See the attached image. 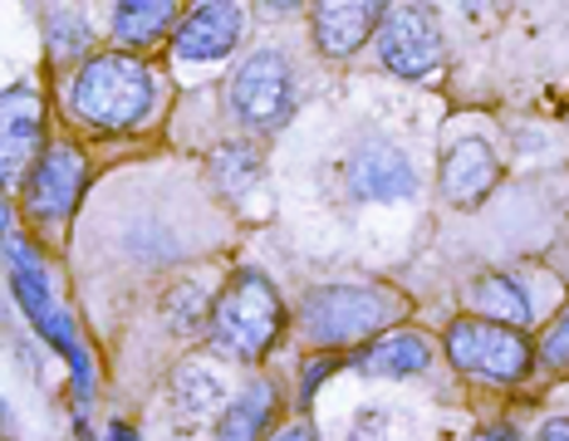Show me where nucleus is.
<instances>
[{
    "instance_id": "6",
    "label": "nucleus",
    "mask_w": 569,
    "mask_h": 441,
    "mask_svg": "<svg viewBox=\"0 0 569 441\" xmlns=\"http://www.w3.org/2000/svg\"><path fill=\"white\" fill-rule=\"evenodd\" d=\"M10 265H16V300L26 304V314L34 319V329L44 333V339L54 343L59 353L69 359V368H74V392H79V408L93 398V373H89V359H84V349H79V339H74V329H69V319L59 314V304H54V294H50V284H44L40 275V260L30 255L20 241H10Z\"/></svg>"
},
{
    "instance_id": "15",
    "label": "nucleus",
    "mask_w": 569,
    "mask_h": 441,
    "mask_svg": "<svg viewBox=\"0 0 569 441\" xmlns=\"http://www.w3.org/2000/svg\"><path fill=\"white\" fill-rule=\"evenodd\" d=\"M467 300L477 309V319H491V324L506 329H526L530 324V294L516 275H481L467 284Z\"/></svg>"
},
{
    "instance_id": "8",
    "label": "nucleus",
    "mask_w": 569,
    "mask_h": 441,
    "mask_svg": "<svg viewBox=\"0 0 569 441\" xmlns=\"http://www.w3.org/2000/svg\"><path fill=\"white\" fill-rule=\"evenodd\" d=\"M89 182V162L84 152L74 148H50L30 172V187H26V201H30V217L44 221V225H59L69 221V211L79 207V192Z\"/></svg>"
},
{
    "instance_id": "20",
    "label": "nucleus",
    "mask_w": 569,
    "mask_h": 441,
    "mask_svg": "<svg viewBox=\"0 0 569 441\" xmlns=\"http://www.w3.org/2000/svg\"><path fill=\"white\" fill-rule=\"evenodd\" d=\"M207 294L197 290V284H177V290H168V304H162V314H168V324L177 333H197L201 324H207Z\"/></svg>"
},
{
    "instance_id": "3",
    "label": "nucleus",
    "mask_w": 569,
    "mask_h": 441,
    "mask_svg": "<svg viewBox=\"0 0 569 441\" xmlns=\"http://www.w3.org/2000/svg\"><path fill=\"white\" fill-rule=\"evenodd\" d=\"M280 319L284 314H280V300H276V290H270V280L246 270V275H236L227 284V294L211 304V349H217L221 359L251 363L276 343Z\"/></svg>"
},
{
    "instance_id": "26",
    "label": "nucleus",
    "mask_w": 569,
    "mask_h": 441,
    "mask_svg": "<svg viewBox=\"0 0 569 441\" xmlns=\"http://www.w3.org/2000/svg\"><path fill=\"white\" fill-rule=\"evenodd\" d=\"M270 441H319V437H315V427H284V432H276Z\"/></svg>"
},
{
    "instance_id": "25",
    "label": "nucleus",
    "mask_w": 569,
    "mask_h": 441,
    "mask_svg": "<svg viewBox=\"0 0 569 441\" xmlns=\"http://www.w3.org/2000/svg\"><path fill=\"white\" fill-rule=\"evenodd\" d=\"M540 441H569V417H555V422L540 427Z\"/></svg>"
},
{
    "instance_id": "12",
    "label": "nucleus",
    "mask_w": 569,
    "mask_h": 441,
    "mask_svg": "<svg viewBox=\"0 0 569 441\" xmlns=\"http://www.w3.org/2000/svg\"><path fill=\"white\" fill-rule=\"evenodd\" d=\"M496 177H501L496 152L486 148L481 138H467V142H457L442 162V197L452 201V207H477L496 187Z\"/></svg>"
},
{
    "instance_id": "17",
    "label": "nucleus",
    "mask_w": 569,
    "mask_h": 441,
    "mask_svg": "<svg viewBox=\"0 0 569 441\" xmlns=\"http://www.w3.org/2000/svg\"><path fill=\"white\" fill-rule=\"evenodd\" d=\"M270 412H276V392H270V383L246 388L227 408V417H221L217 441H260V432L270 427Z\"/></svg>"
},
{
    "instance_id": "9",
    "label": "nucleus",
    "mask_w": 569,
    "mask_h": 441,
    "mask_svg": "<svg viewBox=\"0 0 569 441\" xmlns=\"http://www.w3.org/2000/svg\"><path fill=\"white\" fill-rule=\"evenodd\" d=\"M349 192L359 201H412L418 197V172L388 142H363L349 158Z\"/></svg>"
},
{
    "instance_id": "11",
    "label": "nucleus",
    "mask_w": 569,
    "mask_h": 441,
    "mask_svg": "<svg viewBox=\"0 0 569 441\" xmlns=\"http://www.w3.org/2000/svg\"><path fill=\"white\" fill-rule=\"evenodd\" d=\"M241 40V6H227V0H207V6H192L187 20L177 26V54L182 59H221L236 50Z\"/></svg>"
},
{
    "instance_id": "21",
    "label": "nucleus",
    "mask_w": 569,
    "mask_h": 441,
    "mask_svg": "<svg viewBox=\"0 0 569 441\" xmlns=\"http://www.w3.org/2000/svg\"><path fill=\"white\" fill-rule=\"evenodd\" d=\"M50 30H54V54H79L89 50V20L74 10H50Z\"/></svg>"
},
{
    "instance_id": "30",
    "label": "nucleus",
    "mask_w": 569,
    "mask_h": 441,
    "mask_svg": "<svg viewBox=\"0 0 569 441\" xmlns=\"http://www.w3.org/2000/svg\"><path fill=\"white\" fill-rule=\"evenodd\" d=\"M0 187H6V177H0Z\"/></svg>"
},
{
    "instance_id": "10",
    "label": "nucleus",
    "mask_w": 569,
    "mask_h": 441,
    "mask_svg": "<svg viewBox=\"0 0 569 441\" xmlns=\"http://www.w3.org/2000/svg\"><path fill=\"white\" fill-rule=\"evenodd\" d=\"M44 138V113L34 89H10L0 93V177H20L30 167V158L40 152Z\"/></svg>"
},
{
    "instance_id": "4",
    "label": "nucleus",
    "mask_w": 569,
    "mask_h": 441,
    "mask_svg": "<svg viewBox=\"0 0 569 441\" xmlns=\"http://www.w3.org/2000/svg\"><path fill=\"white\" fill-rule=\"evenodd\" d=\"M447 359L486 383H520L530 373V343L520 329L491 324V319H457L447 329Z\"/></svg>"
},
{
    "instance_id": "7",
    "label": "nucleus",
    "mask_w": 569,
    "mask_h": 441,
    "mask_svg": "<svg viewBox=\"0 0 569 441\" xmlns=\"http://www.w3.org/2000/svg\"><path fill=\"white\" fill-rule=\"evenodd\" d=\"M378 59L402 79H422L442 64V30L427 6H388L378 26Z\"/></svg>"
},
{
    "instance_id": "19",
    "label": "nucleus",
    "mask_w": 569,
    "mask_h": 441,
    "mask_svg": "<svg viewBox=\"0 0 569 441\" xmlns=\"http://www.w3.org/2000/svg\"><path fill=\"white\" fill-rule=\"evenodd\" d=\"M211 172H217L221 192L241 197L260 182V152L251 148V142H227V148L217 152V162H211Z\"/></svg>"
},
{
    "instance_id": "5",
    "label": "nucleus",
    "mask_w": 569,
    "mask_h": 441,
    "mask_svg": "<svg viewBox=\"0 0 569 441\" xmlns=\"http://www.w3.org/2000/svg\"><path fill=\"white\" fill-rule=\"evenodd\" d=\"M231 113L246 128H280L295 113V69L280 50H256L231 74Z\"/></svg>"
},
{
    "instance_id": "23",
    "label": "nucleus",
    "mask_w": 569,
    "mask_h": 441,
    "mask_svg": "<svg viewBox=\"0 0 569 441\" xmlns=\"http://www.w3.org/2000/svg\"><path fill=\"white\" fill-rule=\"evenodd\" d=\"M335 359H315L310 368H305V388H300V398H315V388H319V378H329V373H335Z\"/></svg>"
},
{
    "instance_id": "27",
    "label": "nucleus",
    "mask_w": 569,
    "mask_h": 441,
    "mask_svg": "<svg viewBox=\"0 0 569 441\" xmlns=\"http://www.w3.org/2000/svg\"><path fill=\"white\" fill-rule=\"evenodd\" d=\"M471 441H516V432L511 427H486V432H477Z\"/></svg>"
},
{
    "instance_id": "1",
    "label": "nucleus",
    "mask_w": 569,
    "mask_h": 441,
    "mask_svg": "<svg viewBox=\"0 0 569 441\" xmlns=\"http://www.w3.org/2000/svg\"><path fill=\"white\" fill-rule=\"evenodd\" d=\"M69 103L93 128H133L152 109V74L133 54H93L79 69Z\"/></svg>"
},
{
    "instance_id": "14",
    "label": "nucleus",
    "mask_w": 569,
    "mask_h": 441,
    "mask_svg": "<svg viewBox=\"0 0 569 441\" xmlns=\"http://www.w3.org/2000/svg\"><path fill=\"white\" fill-rule=\"evenodd\" d=\"M427 363H432V339L418 329L378 333L369 349L359 353V373H373V378H408V373H422Z\"/></svg>"
},
{
    "instance_id": "2",
    "label": "nucleus",
    "mask_w": 569,
    "mask_h": 441,
    "mask_svg": "<svg viewBox=\"0 0 569 441\" xmlns=\"http://www.w3.org/2000/svg\"><path fill=\"white\" fill-rule=\"evenodd\" d=\"M398 314H402V300L393 290H383V284H329V290H315L305 300L300 329L319 349H335V343L378 339Z\"/></svg>"
},
{
    "instance_id": "24",
    "label": "nucleus",
    "mask_w": 569,
    "mask_h": 441,
    "mask_svg": "<svg viewBox=\"0 0 569 441\" xmlns=\"http://www.w3.org/2000/svg\"><path fill=\"white\" fill-rule=\"evenodd\" d=\"M349 441H383V427H378V412L359 417V427H353V437H349Z\"/></svg>"
},
{
    "instance_id": "18",
    "label": "nucleus",
    "mask_w": 569,
    "mask_h": 441,
    "mask_svg": "<svg viewBox=\"0 0 569 441\" xmlns=\"http://www.w3.org/2000/svg\"><path fill=\"white\" fill-rule=\"evenodd\" d=\"M172 402L182 417H207L211 408H221V383L217 373H207L201 363H187L177 373V388H172Z\"/></svg>"
},
{
    "instance_id": "22",
    "label": "nucleus",
    "mask_w": 569,
    "mask_h": 441,
    "mask_svg": "<svg viewBox=\"0 0 569 441\" xmlns=\"http://www.w3.org/2000/svg\"><path fill=\"white\" fill-rule=\"evenodd\" d=\"M540 363L555 368V373H569V304L560 309V319L545 329V339H540Z\"/></svg>"
},
{
    "instance_id": "29",
    "label": "nucleus",
    "mask_w": 569,
    "mask_h": 441,
    "mask_svg": "<svg viewBox=\"0 0 569 441\" xmlns=\"http://www.w3.org/2000/svg\"><path fill=\"white\" fill-rule=\"evenodd\" d=\"M0 231H6V211H0Z\"/></svg>"
},
{
    "instance_id": "13",
    "label": "nucleus",
    "mask_w": 569,
    "mask_h": 441,
    "mask_svg": "<svg viewBox=\"0 0 569 441\" xmlns=\"http://www.w3.org/2000/svg\"><path fill=\"white\" fill-rule=\"evenodd\" d=\"M315 44L325 54H353L369 34H378L383 26V6H373V0H353V6H315Z\"/></svg>"
},
{
    "instance_id": "16",
    "label": "nucleus",
    "mask_w": 569,
    "mask_h": 441,
    "mask_svg": "<svg viewBox=\"0 0 569 441\" xmlns=\"http://www.w3.org/2000/svg\"><path fill=\"white\" fill-rule=\"evenodd\" d=\"M177 20L172 0H128V6H113V34L123 44H148L158 34H168Z\"/></svg>"
},
{
    "instance_id": "28",
    "label": "nucleus",
    "mask_w": 569,
    "mask_h": 441,
    "mask_svg": "<svg viewBox=\"0 0 569 441\" xmlns=\"http://www.w3.org/2000/svg\"><path fill=\"white\" fill-rule=\"evenodd\" d=\"M109 441H138V432H133V427H123V422H118L113 432H109Z\"/></svg>"
}]
</instances>
